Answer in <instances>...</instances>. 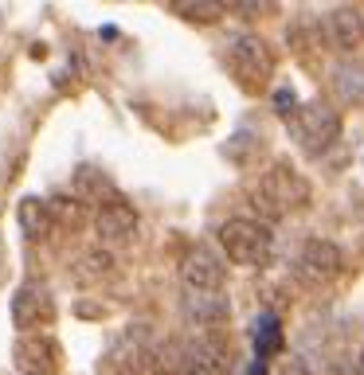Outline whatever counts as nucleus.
<instances>
[{
  "mask_svg": "<svg viewBox=\"0 0 364 375\" xmlns=\"http://www.w3.org/2000/svg\"><path fill=\"white\" fill-rule=\"evenodd\" d=\"M255 207L263 211L267 219H282V215H294V211H302V207H310V200H314V188H310V180H305L302 172L294 169V164H286V160H274L263 176H259L255 184Z\"/></svg>",
  "mask_w": 364,
  "mask_h": 375,
  "instance_id": "obj_1",
  "label": "nucleus"
},
{
  "mask_svg": "<svg viewBox=\"0 0 364 375\" xmlns=\"http://www.w3.org/2000/svg\"><path fill=\"white\" fill-rule=\"evenodd\" d=\"M219 250L228 262L235 266H247V270H263L274 262V235L263 219H251V215H231L219 223Z\"/></svg>",
  "mask_w": 364,
  "mask_h": 375,
  "instance_id": "obj_2",
  "label": "nucleus"
},
{
  "mask_svg": "<svg viewBox=\"0 0 364 375\" xmlns=\"http://www.w3.org/2000/svg\"><path fill=\"white\" fill-rule=\"evenodd\" d=\"M223 63L231 67V74L239 78V86H247L251 94H263L274 78V51L263 36H255L251 28H239L223 39Z\"/></svg>",
  "mask_w": 364,
  "mask_h": 375,
  "instance_id": "obj_3",
  "label": "nucleus"
},
{
  "mask_svg": "<svg viewBox=\"0 0 364 375\" xmlns=\"http://www.w3.org/2000/svg\"><path fill=\"white\" fill-rule=\"evenodd\" d=\"M286 129H290V141L302 149L305 157H321L337 145L341 137V109L325 98H314V102H302L286 118Z\"/></svg>",
  "mask_w": 364,
  "mask_h": 375,
  "instance_id": "obj_4",
  "label": "nucleus"
},
{
  "mask_svg": "<svg viewBox=\"0 0 364 375\" xmlns=\"http://www.w3.org/2000/svg\"><path fill=\"white\" fill-rule=\"evenodd\" d=\"M90 227H94L98 246H106V250H125V246H134L137 231H141V215H137V207L130 204V200L114 195V200L94 207Z\"/></svg>",
  "mask_w": 364,
  "mask_h": 375,
  "instance_id": "obj_5",
  "label": "nucleus"
},
{
  "mask_svg": "<svg viewBox=\"0 0 364 375\" xmlns=\"http://www.w3.org/2000/svg\"><path fill=\"white\" fill-rule=\"evenodd\" d=\"M345 270V250L329 239H305L294 255V278L305 286H333Z\"/></svg>",
  "mask_w": 364,
  "mask_h": 375,
  "instance_id": "obj_6",
  "label": "nucleus"
},
{
  "mask_svg": "<svg viewBox=\"0 0 364 375\" xmlns=\"http://www.w3.org/2000/svg\"><path fill=\"white\" fill-rule=\"evenodd\" d=\"M176 278H181V290L188 293H223L228 290V262L208 246H188L176 262Z\"/></svg>",
  "mask_w": 364,
  "mask_h": 375,
  "instance_id": "obj_7",
  "label": "nucleus"
},
{
  "mask_svg": "<svg viewBox=\"0 0 364 375\" xmlns=\"http://www.w3.org/2000/svg\"><path fill=\"white\" fill-rule=\"evenodd\" d=\"M12 363H16V375H59V363H63L59 340L48 336V332H16Z\"/></svg>",
  "mask_w": 364,
  "mask_h": 375,
  "instance_id": "obj_8",
  "label": "nucleus"
},
{
  "mask_svg": "<svg viewBox=\"0 0 364 375\" xmlns=\"http://www.w3.org/2000/svg\"><path fill=\"white\" fill-rule=\"evenodd\" d=\"M12 321L20 332H43L55 325V297L43 281H24L12 293Z\"/></svg>",
  "mask_w": 364,
  "mask_h": 375,
  "instance_id": "obj_9",
  "label": "nucleus"
},
{
  "mask_svg": "<svg viewBox=\"0 0 364 375\" xmlns=\"http://www.w3.org/2000/svg\"><path fill=\"white\" fill-rule=\"evenodd\" d=\"M321 36H325V47L341 51V55H349L364 43V16L361 8H352V4H341V8H329L321 16Z\"/></svg>",
  "mask_w": 364,
  "mask_h": 375,
  "instance_id": "obj_10",
  "label": "nucleus"
},
{
  "mask_svg": "<svg viewBox=\"0 0 364 375\" xmlns=\"http://www.w3.org/2000/svg\"><path fill=\"white\" fill-rule=\"evenodd\" d=\"M181 313L192 321V325H200V332H216V325L223 328L228 325V297L223 293H188L181 290Z\"/></svg>",
  "mask_w": 364,
  "mask_h": 375,
  "instance_id": "obj_11",
  "label": "nucleus"
},
{
  "mask_svg": "<svg viewBox=\"0 0 364 375\" xmlns=\"http://www.w3.org/2000/svg\"><path fill=\"white\" fill-rule=\"evenodd\" d=\"M286 47L298 55L302 63H317L325 51V36H321V20L317 16H298L286 28Z\"/></svg>",
  "mask_w": 364,
  "mask_h": 375,
  "instance_id": "obj_12",
  "label": "nucleus"
},
{
  "mask_svg": "<svg viewBox=\"0 0 364 375\" xmlns=\"http://www.w3.org/2000/svg\"><path fill=\"white\" fill-rule=\"evenodd\" d=\"M329 94L337 98L341 106H352L364 98V63L356 59H337L329 67Z\"/></svg>",
  "mask_w": 364,
  "mask_h": 375,
  "instance_id": "obj_13",
  "label": "nucleus"
},
{
  "mask_svg": "<svg viewBox=\"0 0 364 375\" xmlns=\"http://www.w3.org/2000/svg\"><path fill=\"white\" fill-rule=\"evenodd\" d=\"M71 195L74 200H83V204L86 200H94V207H98V204H106V200H114L118 188H114V180H110L98 164H79L74 176H71Z\"/></svg>",
  "mask_w": 364,
  "mask_h": 375,
  "instance_id": "obj_14",
  "label": "nucleus"
},
{
  "mask_svg": "<svg viewBox=\"0 0 364 375\" xmlns=\"http://www.w3.org/2000/svg\"><path fill=\"white\" fill-rule=\"evenodd\" d=\"M48 204V219H51V231H63V235H74V231H83L90 223V207L83 200H74L71 192L67 195H51L43 200Z\"/></svg>",
  "mask_w": 364,
  "mask_h": 375,
  "instance_id": "obj_15",
  "label": "nucleus"
},
{
  "mask_svg": "<svg viewBox=\"0 0 364 375\" xmlns=\"http://www.w3.org/2000/svg\"><path fill=\"white\" fill-rule=\"evenodd\" d=\"M20 231H24L28 242H43L51 235V219H48V204L39 195H28L20 200Z\"/></svg>",
  "mask_w": 364,
  "mask_h": 375,
  "instance_id": "obj_16",
  "label": "nucleus"
},
{
  "mask_svg": "<svg viewBox=\"0 0 364 375\" xmlns=\"http://www.w3.org/2000/svg\"><path fill=\"white\" fill-rule=\"evenodd\" d=\"M251 340H255V360H270L282 352V321L279 313H263L251 328Z\"/></svg>",
  "mask_w": 364,
  "mask_h": 375,
  "instance_id": "obj_17",
  "label": "nucleus"
},
{
  "mask_svg": "<svg viewBox=\"0 0 364 375\" xmlns=\"http://www.w3.org/2000/svg\"><path fill=\"white\" fill-rule=\"evenodd\" d=\"M118 270V258H114V250H106V246H94V250H83V258L74 262V278L83 281H98L106 278V274H114Z\"/></svg>",
  "mask_w": 364,
  "mask_h": 375,
  "instance_id": "obj_18",
  "label": "nucleus"
},
{
  "mask_svg": "<svg viewBox=\"0 0 364 375\" xmlns=\"http://www.w3.org/2000/svg\"><path fill=\"white\" fill-rule=\"evenodd\" d=\"M172 12L188 20V24H219L228 8L223 4H212V0H184V4H172Z\"/></svg>",
  "mask_w": 364,
  "mask_h": 375,
  "instance_id": "obj_19",
  "label": "nucleus"
},
{
  "mask_svg": "<svg viewBox=\"0 0 364 375\" xmlns=\"http://www.w3.org/2000/svg\"><path fill=\"white\" fill-rule=\"evenodd\" d=\"M228 12L243 16V20H267V16H274V4L270 0H251V4H231Z\"/></svg>",
  "mask_w": 364,
  "mask_h": 375,
  "instance_id": "obj_20",
  "label": "nucleus"
},
{
  "mask_svg": "<svg viewBox=\"0 0 364 375\" xmlns=\"http://www.w3.org/2000/svg\"><path fill=\"white\" fill-rule=\"evenodd\" d=\"M270 375H310V367L298 356H279V363L270 367Z\"/></svg>",
  "mask_w": 364,
  "mask_h": 375,
  "instance_id": "obj_21",
  "label": "nucleus"
},
{
  "mask_svg": "<svg viewBox=\"0 0 364 375\" xmlns=\"http://www.w3.org/2000/svg\"><path fill=\"white\" fill-rule=\"evenodd\" d=\"M298 106H302V102H294V90H290V86H282L279 94H274V109H279L282 118H290Z\"/></svg>",
  "mask_w": 364,
  "mask_h": 375,
  "instance_id": "obj_22",
  "label": "nucleus"
},
{
  "mask_svg": "<svg viewBox=\"0 0 364 375\" xmlns=\"http://www.w3.org/2000/svg\"><path fill=\"white\" fill-rule=\"evenodd\" d=\"M356 375H364V344H361V352H356Z\"/></svg>",
  "mask_w": 364,
  "mask_h": 375,
  "instance_id": "obj_23",
  "label": "nucleus"
}]
</instances>
